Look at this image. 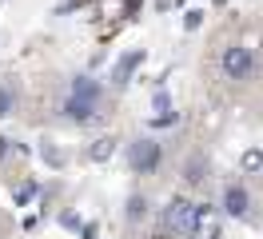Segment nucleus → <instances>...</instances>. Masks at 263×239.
Instances as JSON below:
<instances>
[{"label":"nucleus","mask_w":263,"mask_h":239,"mask_svg":"<svg viewBox=\"0 0 263 239\" xmlns=\"http://www.w3.org/2000/svg\"><path fill=\"white\" fill-rule=\"evenodd\" d=\"M156 159H160V148H156L152 140H140L136 148H132V163H136V168H144V172L156 168Z\"/></svg>","instance_id":"nucleus-3"},{"label":"nucleus","mask_w":263,"mask_h":239,"mask_svg":"<svg viewBox=\"0 0 263 239\" xmlns=\"http://www.w3.org/2000/svg\"><path fill=\"white\" fill-rule=\"evenodd\" d=\"M4 108H8V96H4V92H0V112H4Z\"/></svg>","instance_id":"nucleus-5"},{"label":"nucleus","mask_w":263,"mask_h":239,"mask_svg":"<svg viewBox=\"0 0 263 239\" xmlns=\"http://www.w3.org/2000/svg\"><path fill=\"white\" fill-rule=\"evenodd\" d=\"M228 211H231V215H243V211H247L243 188H228Z\"/></svg>","instance_id":"nucleus-4"},{"label":"nucleus","mask_w":263,"mask_h":239,"mask_svg":"<svg viewBox=\"0 0 263 239\" xmlns=\"http://www.w3.org/2000/svg\"><path fill=\"white\" fill-rule=\"evenodd\" d=\"M96 96H100L96 84H92V80H80V84H76V96H72V104H68V112H72L76 120L92 116V108H96Z\"/></svg>","instance_id":"nucleus-1"},{"label":"nucleus","mask_w":263,"mask_h":239,"mask_svg":"<svg viewBox=\"0 0 263 239\" xmlns=\"http://www.w3.org/2000/svg\"><path fill=\"white\" fill-rule=\"evenodd\" d=\"M251 68H255V60H251V52L247 48H228L223 52V72H228L231 80H243V76H251Z\"/></svg>","instance_id":"nucleus-2"}]
</instances>
